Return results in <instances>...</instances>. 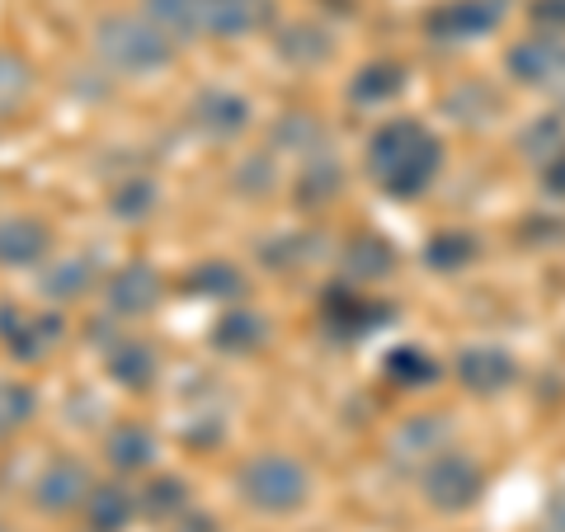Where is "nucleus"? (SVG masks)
Masks as SVG:
<instances>
[{"instance_id": "1", "label": "nucleus", "mask_w": 565, "mask_h": 532, "mask_svg": "<svg viewBox=\"0 0 565 532\" xmlns=\"http://www.w3.org/2000/svg\"><path fill=\"white\" fill-rule=\"evenodd\" d=\"M438 166H444V147L415 118L382 123L367 141V174L382 184L386 199H419L434 184Z\"/></svg>"}, {"instance_id": "2", "label": "nucleus", "mask_w": 565, "mask_h": 532, "mask_svg": "<svg viewBox=\"0 0 565 532\" xmlns=\"http://www.w3.org/2000/svg\"><path fill=\"white\" fill-rule=\"evenodd\" d=\"M95 52L122 76H151L174 62V39L161 33L151 20H132V14H104L95 24Z\"/></svg>"}, {"instance_id": "3", "label": "nucleus", "mask_w": 565, "mask_h": 532, "mask_svg": "<svg viewBox=\"0 0 565 532\" xmlns=\"http://www.w3.org/2000/svg\"><path fill=\"white\" fill-rule=\"evenodd\" d=\"M241 494L259 513H297L311 500V476L288 453H259L241 467Z\"/></svg>"}, {"instance_id": "4", "label": "nucleus", "mask_w": 565, "mask_h": 532, "mask_svg": "<svg viewBox=\"0 0 565 532\" xmlns=\"http://www.w3.org/2000/svg\"><path fill=\"white\" fill-rule=\"evenodd\" d=\"M481 486H486V476L467 453L444 448V453L429 457V467H424V500H429L434 509H444V513L471 509L476 500H481Z\"/></svg>"}, {"instance_id": "5", "label": "nucleus", "mask_w": 565, "mask_h": 532, "mask_svg": "<svg viewBox=\"0 0 565 532\" xmlns=\"http://www.w3.org/2000/svg\"><path fill=\"white\" fill-rule=\"evenodd\" d=\"M504 71L527 91H561L565 85V39L561 33H533V39H519L509 47Z\"/></svg>"}, {"instance_id": "6", "label": "nucleus", "mask_w": 565, "mask_h": 532, "mask_svg": "<svg viewBox=\"0 0 565 532\" xmlns=\"http://www.w3.org/2000/svg\"><path fill=\"white\" fill-rule=\"evenodd\" d=\"M504 20V6L500 0H444L438 10H429V29L434 43H471V39H486L490 29H500Z\"/></svg>"}, {"instance_id": "7", "label": "nucleus", "mask_w": 565, "mask_h": 532, "mask_svg": "<svg viewBox=\"0 0 565 532\" xmlns=\"http://www.w3.org/2000/svg\"><path fill=\"white\" fill-rule=\"evenodd\" d=\"M62 316L57 311H20V307H0V340L20 363H33L62 340Z\"/></svg>"}, {"instance_id": "8", "label": "nucleus", "mask_w": 565, "mask_h": 532, "mask_svg": "<svg viewBox=\"0 0 565 532\" xmlns=\"http://www.w3.org/2000/svg\"><path fill=\"white\" fill-rule=\"evenodd\" d=\"M90 471H85L76 457H57V462H47L43 476L33 481V500H39L43 513H71L76 504L90 500Z\"/></svg>"}, {"instance_id": "9", "label": "nucleus", "mask_w": 565, "mask_h": 532, "mask_svg": "<svg viewBox=\"0 0 565 532\" xmlns=\"http://www.w3.org/2000/svg\"><path fill=\"white\" fill-rule=\"evenodd\" d=\"M457 377H462L467 392L494 396V392H504V386H514L519 363L509 359L504 349H494V344H476V349L457 353Z\"/></svg>"}, {"instance_id": "10", "label": "nucleus", "mask_w": 565, "mask_h": 532, "mask_svg": "<svg viewBox=\"0 0 565 532\" xmlns=\"http://www.w3.org/2000/svg\"><path fill=\"white\" fill-rule=\"evenodd\" d=\"M104 297H109L114 316H147L156 301H161V274H156L151 264L132 259V264H122V269L109 278Z\"/></svg>"}, {"instance_id": "11", "label": "nucleus", "mask_w": 565, "mask_h": 532, "mask_svg": "<svg viewBox=\"0 0 565 532\" xmlns=\"http://www.w3.org/2000/svg\"><path fill=\"white\" fill-rule=\"evenodd\" d=\"M321 316H326L330 334H340V340H359V334L377 330L392 311L377 307V301H367V297H359V292H349V288H330L326 301H321Z\"/></svg>"}, {"instance_id": "12", "label": "nucleus", "mask_w": 565, "mask_h": 532, "mask_svg": "<svg viewBox=\"0 0 565 532\" xmlns=\"http://www.w3.org/2000/svg\"><path fill=\"white\" fill-rule=\"evenodd\" d=\"M47 226L39 217H0V269H29L47 255Z\"/></svg>"}, {"instance_id": "13", "label": "nucleus", "mask_w": 565, "mask_h": 532, "mask_svg": "<svg viewBox=\"0 0 565 532\" xmlns=\"http://www.w3.org/2000/svg\"><path fill=\"white\" fill-rule=\"evenodd\" d=\"M193 123L207 132V137H241L245 123H250V104H245V95L236 91H203L199 99H193Z\"/></svg>"}, {"instance_id": "14", "label": "nucleus", "mask_w": 565, "mask_h": 532, "mask_svg": "<svg viewBox=\"0 0 565 532\" xmlns=\"http://www.w3.org/2000/svg\"><path fill=\"white\" fill-rule=\"evenodd\" d=\"M269 20V0H203V33L212 39H241Z\"/></svg>"}, {"instance_id": "15", "label": "nucleus", "mask_w": 565, "mask_h": 532, "mask_svg": "<svg viewBox=\"0 0 565 532\" xmlns=\"http://www.w3.org/2000/svg\"><path fill=\"white\" fill-rule=\"evenodd\" d=\"M264 344V321L250 307H226L217 321H212V349L222 353H255Z\"/></svg>"}, {"instance_id": "16", "label": "nucleus", "mask_w": 565, "mask_h": 532, "mask_svg": "<svg viewBox=\"0 0 565 532\" xmlns=\"http://www.w3.org/2000/svg\"><path fill=\"white\" fill-rule=\"evenodd\" d=\"M104 453H109V462L118 471H141L156 462V438L147 424H118V429L109 434V443H104Z\"/></svg>"}, {"instance_id": "17", "label": "nucleus", "mask_w": 565, "mask_h": 532, "mask_svg": "<svg viewBox=\"0 0 565 532\" xmlns=\"http://www.w3.org/2000/svg\"><path fill=\"white\" fill-rule=\"evenodd\" d=\"M109 377L128 392H147L151 377H156V353L141 344V340H122L109 349Z\"/></svg>"}, {"instance_id": "18", "label": "nucleus", "mask_w": 565, "mask_h": 532, "mask_svg": "<svg viewBox=\"0 0 565 532\" xmlns=\"http://www.w3.org/2000/svg\"><path fill=\"white\" fill-rule=\"evenodd\" d=\"M147 20L170 39H199L203 33V0H147Z\"/></svg>"}, {"instance_id": "19", "label": "nucleus", "mask_w": 565, "mask_h": 532, "mask_svg": "<svg viewBox=\"0 0 565 532\" xmlns=\"http://www.w3.org/2000/svg\"><path fill=\"white\" fill-rule=\"evenodd\" d=\"M184 288L193 297H207V301H236L245 292V278L236 274V264H226V259H207L199 264L189 278H184Z\"/></svg>"}, {"instance_id": "20", "label": "nucleus", "mask_w": 565, "mask_h": 532, "mask_svg": "<svg viewBox=\"0 0 565 532\" xmlns=\"http://www.w3.org/2000/svg\"><path fill=\"white\" fill-rule=\"evenodd\" d=\"M85 504H90V528L95 532H122L132 523V509H137L132 490H122V486H95Z\"/></svg>"}, {"instance_id": "21", "label": "nucleus", "mask_w": 565, "mask_h": 532, "mask_svg": "<svg viewBox=\"0 0 565 532\" xmlns=\"http://www.w3.org/2000/svg\"><path fill=\"white\" fill-rule=\"evenodd\" d=\"M392 264H396V251H392V245H386L382 236H359V241H353L349 251H344V269H349L353 278H367V283L386 278V274H392Z\"/></svg>"}, {"instance_id": "22", "label": "nucleus", "mask_w": 565, "mask_h": 532, "mask_svg": "<svg viewBox=\"0 0 565 532\" xmlns=\"http://www.w3.org/2000/svg\"><path fill=\"white\" fill-rule=\"evenodd\" d=\"M401 91H405V71L392 66V62L363 66V71H359V81L349 85V95L359 99V104H386V99H396Z\"/></svg>"}, {"instance_id": "23", "label": "nucleus", "mask_w": 565, "mask_h": 532, "mask_svg": "<svg viewBox=\"0 0 565 532\" xmlns=\"http://www.w3.org/2000/svg\"><path fill=\"white\" fill-rule=\"evenodd\" d=\"M386 372H392L396 386H429V382H438V359H429V353L415 344H401L386 353Z\"/></svg>"}, {"instance_id": "24", "label": "nucleus", "mask_w": 565, "mask_h": 532, "mask_svg": "<svg viewBox=\"0 0 565 532\" xmlns=\"http://www.w3.org/2000/svg\"><path fill=\"white\" fill-rule=\"evenodd\" d=\"M90 283H95V264L90 259H62V264H52V269L43 274V292L66 301V297H81Z\"/></svg>"}, {"instance_id": "25", "label": "nucleus", "mask_w": 565, "mask_h": 532, "mask_svg": "<svg viewBox=\"0 0 565 532\" xmlns=\"http://www.w3.org/2000/svg\"><path fill=\"white\" fill-rule=\"evenodd\" d=\"M297 199H302L307 208L311 203H326V199H334V189H340V166H334V156L330 151H321V156H311V166L302 170V180H297Z\"/></svg>"}, {"instance_id": "26", "label": "nucleus", "mask_w": 565, "mask_h": 532, "mask_svg": "<svg viewBox=\"0 0 565 532\" xmlns=\"http://www.w3.org/2000/svg\"><path fill=\"white\" fill-rule=\"evenodd\" d=\"M519 147H523V156H533L537 166H546L552 156H561V151H565V123H561L556 114H542V118L533 123V128L523 132Z\"/></svg>"}, {"instance_id": "27", "label": "nucleus", "mask_w": 565, "mask_h": 532, "mask_svg": "<svg viewBox=\"0 0 565 532\" xmlns=\"http://www.w3.org/2000/svg\"><path fill=\"white\" fill-rule=\"evenodd\" d=\"M476 255V241L467 232H444L429 241V251H424V259H429V269H462V264H471Z\"/></svg>"}, {"instance_id": "28", "label": "nucleus", "mask_w": 565, "mask_h": 532, "mask_svg": "<svg viewBox=\"0 0 565 532\" xmlns=\"http://www.w3.org/2000/svg\"><path fill=\"white\" fill-rule=\"evenodd\" d=\"M33 392L24 382H0V438L6 434H14L20 424H29L33 419Z\"/></svg>"}, {"instance_id": "29", "label": "nucleus", "mask_w": 565, "mask_h": 532, "mask_svg": "<svg viewBox=\"0 0 565 532\" xmlns=\"http://www.w3.org/2000/svg\"><path fill=\"white\" fill-rule=\"evenodd\" d=\"M29 66L14 57V52H0V114H10L14 104H24L29 95Z\"/></svg>"}, {"instance_id": "30", "label": "nucleus", "mask_w": 565, "mask_h": 532, "mask_svg": "<svg viewBox=\"0 0 565 532\" xmlns=\"http://www.w3.org/2000/svg\"><path fill=\"white\" fill-rule=\"evenodd\" d=\"M302 47H307V62H326L330 57V43H326L321 29L297 24V29H288V39H278V52L282 57H292V62H302Z\"/></svg>"}, {"instance_id": "31", "label": "nucleus", "mask_w": 565, "mask_h": 532, "mask_svg": "<svg viewBox=\"0 0 565 532\" xmlns=\"http://www.w3.org/2000/svg\"><path fill=\"white\" fill-rule=\"evenodd\" d=\"M156 203V184L151 180H128L114 189V212L118 217H147Z\"/></svg>"}, {"instance_id": "32", "label": "nucleus", "mask_w": 565, "mask_h": 532, "mask_svg": "<svg viewBox=\"0 0 565 532\" xmlns=\"http://www.w3.org/2000/svg\"><path fill=\"white\" fill-rule=\"evenodd\" d=\"M438 438H444V424L438 419H419V424H411L392 448H401V453H424V457H434V453H444L438 448Z\"/></svg>"}, {"instance_id": "33", "label": "nucleus", "mask_w": 565, "mask_h": 532, "mask_svg": "<svg viewBox=\"0 0 565 532\" xmlns=\"http://www.w3.org/2000/svg\"><path fill=\"white\" fill-rule=\"evenodd\" d=\"M141 504H147L156 519H166V513H174L184 504V481H170V476H166V481L147 486V500H141Z\"/></svg>"}, {"instance_id": "34", "label": "nucleus", "mask_w": 565, "mask_h": 532, "mask_svg": "<svg viewBox=\"0 0 565 532\" xmlns=\"http://www.w3.org/2000/svg\"><path fill=\"white\" fill-rule=\"evenodd\" d=\"M533 20H537L546 33H561V39H565V0H537V6H533Z\"/></svg>"}, {"instance_id": "35", "label": "nucleus", "mask_w": 565, "mask_h": 532, "mask_svg": "<svg viewBox=\"0 0 565 532\" xmlns=\"http://www.w3.org/2000/svg\"><path fill=\"white\" fill-rule=\"evenodd\" d=\"M542 189L552 193V199H565V151L542 166Z\"/></svg>"}, {"instance_id": "36", "label": "nucleus", "mask_w": 565, "mask_h": 532, "mask_svg": "<svg viewBox=\"0 0 565 532\" xmlns=\"http://www.w3.org/2000/svg\"><path fill=\"white\" fill-rule=\"evenodd\" d=\"M542 532H565V486L546 500V509H542Z\"/></svg>"}, {"instance_id": "37", "label": "nucleus", "mask_w": 565, "mask_h": 532, "mask_svg": "<svg viewBox=\"0 0 565 532\" xmlns=\"http://www.w3.org/2000/svg\"><path fill=\"white\" fill-rule=\"evenodd\" d=\"M0 532H10V528H0Z\"/></svg>"}]
</instances>
